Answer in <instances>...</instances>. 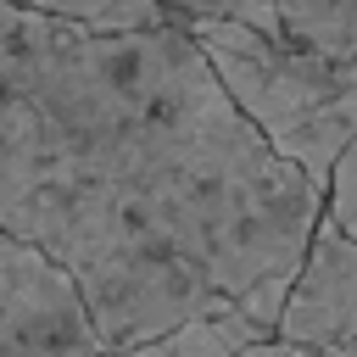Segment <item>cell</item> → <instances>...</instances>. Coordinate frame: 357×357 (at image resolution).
I'll return each instance as SVG.
<instances>
[{
  "label": "cell",
  "instance_id": "obj_1",
  "mask_svg": "<svg viewBox=\"0 0 357 357\" xmlns=\"http://www.w3.org/2000/svg\"><path fill=\"white\" fill-rule=\"evenodd\" d=\"M0 84L50 117L218 296L296 273L324 218L184 28L95 33L0 0Z\"/></svg>",
  "mask_w": 357,
  "mask_h": 357
},
{
  "label": "cell",
  "instance_id": "obj_4",
  "mask_svg": "<svg viewBox=\"0 0 357 357\" xmlns=\"http://www.w3.org/2000/svg\"><path fill=\"white\" fill-rule=\"evenodd\" d=\"M78 290L39 251L0 234V357H100Z\"/></svg>",
  "mask_w": 357,
  "mask_h": 357
},
{
  "label": "cell",
  "instance_id": "obj_9",
  "mask_svg": "<svg viewBox=\"0 0 357 357\" xmlns=\"http://www.w3.org/2000/svg\"><path fill=\"white\" fill-rule=\"evenodd\" d=\"M167 6H173V11H184V17H223V22L262 28V33H290L273 0H167ZM290 39H296V33H290Z\"/></svg>",
  "mask_w": 357,
  "mask_h": 357
},
{
  "label": "cell",
  "instance_id": "obj_6",
  "mask_svg": "<svg viewBox=\"0 0 357 357\" xmlns=\"http://www.w3.org/2000/svg\"><path fill=\"white\" fill-rule=\"evenodd\" d=\"M262 340H273L262 324H251L245 312H240V301L234 307H223V312H201V318H184L178 329H167V335H156V340H139V346H128V351H117V357H245L251 346H262Z\"/></svg>",
  "mask_w": 357,
  "mask_h": 357
},
{
  "label": "cell",
  "instance_id": "obj_3",
  "mask_svg": "<svg viewBox=\"0 0 357 357\" xmlns=\"http://www.w3.org/2000/svg\"><path fill=\"white\" fill-rule=\"evenodd\" d=\"M212 61L245 123L329 195L335 162L357 139V61L324 56L290 33H262L223 17H190L184 28Z\"/></svg>",
  "mask_w": 357,
  "mask_h": 357
},
{
  "label": "cell",
  "instance_id": "obj_5",
  "mask_svg": "<svg viewBox=\"0 0 357 357\" xmlns=\"http://www.w3.org/2000/svg\"><path fill=\"white\" fill-rule=\"evenodd\" d=\"M273 340L301 351H335L357 340V245L346 240L340 223L318 218Z\"/></svg>",
  "mask_w": 357,
  "mask_h": 357
},
{
  "label": "cell",
  "instance_id": "obj_12",
  "mask_svg": "<svg viewBox=\"0 0 357 357\" xmlns=\"http://www.w3.org/2000/svg\"><path fill=\"white\" fill-rule=\"evenodd\" d=\"M100 357H117V351H100Z\"/></svg>",
  "mask_w": 357,
  "mask_h": 357
},
{
  "label": "cell",
  "instance_id": "obj_8",
  "mask_svg": "<svg viewBox=\"0 0 357 357\" xmlns=\"http://www.w3.org/2000/svg\"><path fill=\"white\" fill-rule=\"evenodd\" d=\"M284 28L340 61H357V0H273Z\"/></svg>",
  "mask_w": 357,
  "mask_h": 357
},
{
  "label": "cell",
  "instance_id": "obj_10",
  "mask_svg": "<svg viewBox=\"0 0 357 357\" xmlns=\"http://www.w3.org/2000/svg\"><path fill=\"white\" fill-rule=\"evenodd\" d=\"M324 218L346 229V240L357 245V139L346 145V156L335 162V178H329V195H324Z\"/></svg>",
  "mask_w": 357,
  "mask_h": 357
},
{
  "label": "cell",
  "instance_id": "obj_2",
  "mask_svg": "<svg viewBox=\"0 0 357 357\" xmlns=\"http://www.w3.org/2000/svg\"><path fill=\"white\" fill-rule=\"evenodd\" d=\"M0 234L73 279L106 351L234 307L22 95L0 84Z\"/></svg>",
  "mask_w": 357,
  "mask_h": 357
},
{
  "label": "cell",
  "instance_id": "obj_7",
  "mask_svg": "<svg viewBox=\"0 0 357 357\" xmlns=\"http://www.w3.org/2000/svg\"><path fill=\"white\" fill-rule=\"evenodd\" d=\"M28 11L95 28V33H139V28H190L184 11H173L167 0H17Z\"/></svg>",
  "mask_w": 357,
  "mask_h": 357
},
{
  "label": "cell",
  "instance_id": "obj_11",
  "mask_svg": "<svg viewBox=\"0 0 357 357\" xmlns=\"http://www.w3.org/2000/svg\"><path fill=\"white\" fill-rule=\"evenodd\" d=\"M245 357H324V351H301V346H284V340H262V346H251Z\"/></svg>",
  "mask_w": 357,
  "mask_h": 357
}]
</instances>
